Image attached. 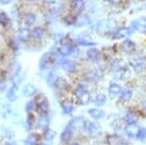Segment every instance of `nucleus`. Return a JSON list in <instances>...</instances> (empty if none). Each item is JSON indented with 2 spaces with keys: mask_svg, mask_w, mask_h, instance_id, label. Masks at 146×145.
Wrapping results in <instances>:
<instances>
[{
  "mask_svg": "<svg viewBox=\"0 0 146 145\" xmlns=\"http://www.w3.org/2000/svg\"><path fill=\"white\" fill-rule=\"evenodd\" d=\"M35 107L40 114H47L49 111V103L45 95L40 93L35 97Z\"/></svg>",
  "mask_w": 146,
  "mask_h": 145,
  "instance_id": "f257e3e1",
  "label": "nucleus"
},
{
  "mask_svg": "<svg viewBox=\"0 0 146 145\" xmlns=\"http://www.w3.org/2000/svg\"><path fill=\"white\" fill-rule=\"evenodd\" d=\"M131 26L133 30H136L140 33H146V17H141L133 21L131 23Z\"/></svg>",
  "mask_w": 146,
  "mask_h": 145,
  "instance_id": "f03ea898",
  "label": "nucleus"
},
{
  "mask_svg": "<svg viewBox=\"0 0 146 145\" xmlns=\"http://www.w3.org/2000/svg\"><path fill=\"white\" fill-rule=\"evenodd\" d=\"M85 130H86L87 134L92 137H96L100 134V128L98 125H96L94 122H87L85 126Z\"/></svg>",
  "mask_w": 146,
  "mask_h": 145,
  "instance_id": "7ed1b4c3",
  "label": "nucleus"
},
{
  "mask_svg": "<svg viewBox=\"0 0 146 145\" xmlns=\"http://www.w3.org/2000/svg\"><path fill=\"white\" fill-rule=\"evenodd\" d=\"M133 29L129 28V27H122V28L118 29L117 31H115L112 38L115 39V40H121V39L128 38L129 35L133 33Z\"/></svg>",
  "mask_w": 146,
  "mask_h": 145,
  "instance_id": "20e7f679",
  "label": "nucleus"
},
{
  "mask_svg": "<svg viewBox=\"0 0 146 145\" xmlns=\"http://www.w3.org/2000/svg\"><path fill=\"white\" fill-rule=\"evenodd\" d=\"M58 64H60L62 69L65 72H68V73H72V72H74L76 70V65H75V64L72 60H68V58H60Z\"/></svg>",
  "mask_w": 146,
  "mask_h": 145,
  "instance_id": "39448f33",
  "label": "nucleus"
},
{
  "mask_svg": "<svg viewBox=\"0 0 146 145\" xmlns=\"http://www.w3.org/2000/svg\"><path fill=\"white\" fill-rule=\"evenodd\" d=\"M86 119L84 117H75L73 118L71 121L69 122V128H73V130H79V128H85L86 126Z\"/></svg>",
  "mask_w": 146,
  "mask_h": 145,
  "instance_id": "423d86ee",
  "label": "nucleus"
},
{
  "mask_svg": "<svg viewBox=\"0 0 146 145\" xmlns=\"http://www.w3.org/2000/svg\"><path fill=\"white\" fill-rule=\"evenodd\" d=\"M74 49V46H73L71 41H66L65 43L62 44L58 48V53L62 56V57H67V56H70Z\"/></svg>",
  "mask_w": 146,
  "mask_h": 145,
  "instance_id": "0eeeda50",
  "label": "nucleus"
},
{
  "mask_svg": "<svg viewBox=\"0 0 146 145\" xmlns=\"http://www.w3.org/2000/svg\"><path fill=\"white\" fill-rule=\"evenodd\" d=\"M133 68L137 73H140V72L146 70V58H140L135 60L133 62Z\"/></svg>",
  "mask_w": 146,
  "mask_h": 145,
  "instance_id": "6e6552de",
  "label": "nucleus"
},
{
  "mask_svg": "<svg viewBox=\"0 0 146 145\" xmlns=\"http://www.w3.org/2000/svg\"><path fill=\"white\" fill-rule=\"evenodd\" d=\"M87 57H88V58L91 62H96L100 60V52L96 48L92 47V48L88 49V51H87Z\"/></svg>",
  "mask_w": 146,
  "mask_h": 145,
  "instance_id": "1a4fd4ad",
  "label": "nucleus"
},
{
  "mask_svg": "<svg viewBox=\"0 0 146 145\" xmlns=\"http://www.w3.org/2000/svg\"><path fill=\"white\" fill-rule=\"evenodd\" d=\"M122 92V89L120 87V85L116 83H112L110 84L109 88H108V93H109V97L111 99H114L117 95H119Z\"/></svg>",
  "mask_w": 146,
  "mask_h": 145,
  "instance_id": "9d476101",
  "label": "nucleus"
},
{
  "mask_svg": "<svg viewBox=\"0 0 146 145\" xmlns=\"http://www.w3.org/2000/svg\"><path fill=\"white\" fill-rule=\"evenodd\" d=\"M122 49L124 52L131 54L135 51V44L133 43V41H131V39H126L122 43Z\"/></svg>",
  "mask_w": 146,
  "mask_h": 145,
  "instance_id": "9b49d317",
  "label": "nucleus"
},
{
  "mask_svg": "<svg viewBox=\"0 0 146 145\" xmlns=\"http://www.w3.org/2000/svg\"><path fill=\"white\" fill-rule=\"evenodd\" d=\"M30 34H31V31H30L27 27H23V28H21L20 31H19L18 38L20 41L25 42V41H27L28 38H29Z\"/></svg>",
  "mask_w": 146,
  "mask_h": 145,
  "instance_id": "f8f14e48",
  "label": "nucleus"
},
{
  "mask_svg": "<svg viewBox=\"0 0 146 145\" xmlns=\"http://www.w3.org/2000/svg\"><path fill=\"white\" fill-rule=\"evenodd\" d=\"M35 93H36V88L32 84H27L23 88V95L25 97H32V95H35Z\"/></svg>",
  "mask_w": 146,
  "mask_h": 145,
  "instance_id": "ddd939ff",
  "label": "nucleus"
},
{
  "mask_svg": "<svg viewBox=\"0 0 146 145\" xmlns=\"http://www.w3.org/2000/svg\"><path fill=\"white\" fill-rule=\"evenodd\" d=\"M49 126V117L47 116V114H42L40 116V118L37 121V127L42 128V130H45L48 128Z\"/></svg>",
  "mask_w": 146,
  "mask_h": 145,
  "instance_id": "4468645a",
  "label": "nucleus"
},
{
  "mask_svg": "<svg viewBox=\"0 0 146 145\" xmlns=\"http://www.w3.org/2000/svg\"><path fill=\"white\" fill-rule=\"evenodd\" d=\"M88 112L91 115V117H93L95 120H100V119H102L105 115L104 112L98 108H91Z\"/></svg>",
  "mask_w": 146,
  "mask_h": 145,
  "instance_id": "2eb2a0df",
  "label": "nucleus"
},
{
  "mask_svg": "<svg viewBox=\"0 0 146 145\" xmlns=\"http://www.w3.org/2000/svg\"><path fill=\"white\" fill-rule=\"evenodd\" d=\"M91 20L88 16L84 15V16H80L79 18H77V21L75 23V26L76 27H82V26H86L90 23Z\"/></svg>",
  "mask_w": 146,
  "mask_h": 145,
  "instance_id": "dca6fc26",
  "label": "nucleus"
},
{
  "mask_svg": "<svg viewBox=\"0 0 146 145\" xmlns=\"http://www.w3.org/2000/svg\"><path fill=\"white\" fill-rule=\"evenodd\" d=\"M131 97H133V91L131 89H125V90H122L120 93V100L123 102H127L131 99Z\"/></svg>",
  "mask_w": 146,
  "mask_h": 145,
  "instance_id": "f3484780",
  "label": "nucleus"
},
{
  "mask_svg": "<svg viewBox=\"0 0 146 145\" xmlns=\"http://www.w3.org/2000/svg\"><path fill=\"white\" fill-rule=\"evenodd\" d=\"M138 130H139V128H138V127L135 124H129L126 128V134H128L129 137H135L136 136V134H137Z\"/></svg>",
  "mask_w": 146,
  "mask_h": 145,
  "instance_id": "a211bd4d",
  "label": "nucleus"
},
{
  "mask_svg": "<svg viewBox=\"0 0 146 145\" xmlns=\"http://www.w3.org/2000/svg\"><path fill=\"white\" fill-rule=\"evenodd\" d=\"M85 8V2L84 0H77V1L73 2L72 10L75 14H80Z\"/></svg>",
  "mask_w": 146,
  "mask_h": 145,
  "instance_id": "6ab92c4d",
  "label": "nucleus"
},
{
  "mask_svg": "<svg viewBox=\"0 0 146 145\" xmlns=\"http://www.w3.org/2000/svg\"><path fill=\"white\" fill-rule=\"evenodd\" d=\"M58 76H56L55 72H53V71H51L46 78L47 84H48L50 87H55V86L56 85V82H58Z\"/></svg>",
  "mask_w": 146,
  "mask_h": 145,
  "instance_id": "aec40b11",
  "label": "nucleus"
},
{
  "mask_svg": "<svg viewBox=\"0 0 146 145\" xmlns=\"http://www.w3.org/2000/svg\"><path fill=\"white\" fill-rule=\"evenodd\" d=\"M52 60V54H49V53H46L43 55V57L41 58L40 60V62H39V66L40 68H45V67L48 65V64Z\"/></svg>",
  "mask_w": 146,
  "mask_h": 145,
  "instance_id": "412c9836",
  "label": "nucleus"
},
{
  "mask_svg": "<svg viewBox=\"0 0 146 145\" xmlns=\"http://www.w3.org/2000/svg\"><path fill=\"white\" fill-rule=\"evenodd\" d=\"M62 108L64 114H71L74 111V106L69 101H67V100L62 102Z\"/></svg>",
  "mask_w": 146,
  "mask_h": 145,
  "instance_id": "4be33fe9",
  "label": "nucleus"
},
{
  "mask_svg": "<svg viewBox=\"0 0 146 145\" xmlns=\"http://www.w3.org/2000/svg\"><path fill=\"white\" fill-rule=\"evenodd\" d=\"M77 100H78V103L85 105L87 103H89L91 100V95L89 93V92H86L85 93H83L82 95H80L79 97H77Z\"/></svg>",
  "mask_w": 146,
  "mask_h": 145,
  "instance_id": "5701e85b",
  "label": "nucleus"
},
{
  "mask_svg": "<svg viewBox=\"0 0 146 145\" xmlns=\"http://www.w3.org/2000/svg\"><path fill=\"white\" fill-rule=\"evenodd\" d=\"M126 122L128 125H129V124H136V122H137V115L135 112H128L126 115Z\"/></svg>",
  "mask_w": 146,
  "mask_h": 145,
  "instance_id": "b1692460",
  "label": "nucleus"
},
{
  "mask_svg": "<svg viewBox=\"0 0 146 145\" xmlns=\"http://www.w3.org/2000/svg\"><path fill=\"white\" fill-rule=\"evenodd\" d=\"M106 102V95H103V93H100L96 97V99H95V104L98 107H100L102 105L105 104Z\"/></svg>",
  "mask_w": 146,
  "mask_h": 145,
  "instance_id": "393cba45",
  "label": "nucleus"
},
{
  "mask_svg": "<svg viewBox=\"0 0 146 145\" xmlns=\"http://www.w3.org/2000/svg\"><path fill=\"white\" fill-rule=\"evenodd\" d=\"M35 21H36V15L33 13H28L25 15V23L27 25H32L33 23H35Z\"/></svg>",
  "mask_w": 146,
  "mask_h": 145,
  "instance_id": "a878e982",
  "label": "nucleus"
},
{
  "mask_svg": "<svg viewBox=\"0 0 146 145\" xmlns=\"http://www.w3.org/2000/svg\"><path fill=\"white\" fill-rule=\"evenodd\" d=\"M43 32H44V30L42 27L36 26L31 30V36L33 37L34 39H40L43 36Z\"/></svg>",
  "mask_w": 146,
  "mask_h": 145,
  "instance_id": "bb28decb",
  "label": "nucleus"
},
{
  "mask_svg": "<svg viewBox=\"0 0 146 145\" xmlns=\"http://www.w3.org/2000/svg\"><path fill=\"white\" fill-rule=\"evenodd\" d=\"M77 43H78L80 46H83V47H94V46H96L95 42H93L92 40H89V39H86V38H79L78 40H77Z\"/></svg>",
  "mask_w": 146,
  "mask_h": 145,
  "instance_id": "cd10ccee",
  "label": "nucleus"
},
{
  "mask_svg": "<svg viewBox=\"0 0 146 145\" xmlns=\"http://www.w3.org/2000/svg\"><path fill=\"white\" fill-rule=\"evenodd\" d=\"M18 89V83L14 84V86H12V88L10 90L8 91V93H7V97H8L10 100H14L16 99V91H17Z\"/></svg>",
  "mask_w": 146,
  "mask_h": 145,
  "instance_id": "c85d7f7f",
  "label": "nucleus"
},
{
  "mask_svg": "<svg viewBox=\"0 0 146 145\" xmlns=\"http://www.w3.org/2000/svg\"><path fill=\"white\" fill-rule=\"evenodd\" d=\"M101 76H102V74H101L100 69H94L89 74V77H90L89 79H91V80H98V79L101 78Z\"/></svg>",
  "mask_w": 146,
  "mask_h": 145,
  "instance_id": "c756f323",
  "label": "nucleus"
},
{
  "mask_svg": "<svg viewBox=\"0 0 146 145\" xmlns=\"http://www.w3.org/2000/svg\"><path fill=\"white\" fill-rule=\"evenodd\" d=\"M71 136H72V132L69 128H66L60 134V139H62V141H68V140L71 138Z\"/></svg>",
  "mask_w": 146,
  "mask_h": 145,
  "instance_id": "7c9ffc66",
  "label": "nucleus"
},
{
  "mask_svg": "<svg viewBox=\"0 0 146 145\" xmlns=\"http://www.w3.org/2000/svg\"><path fill=\"white\" fill-rule=\"evenodd\" d=\"M38 135L37 134H30L29 136L27 137V140H25V142H27V145H36L37 142H38Z\"/></svg>",
  "mask_w": 146,
  "mask_h": 145,
  "instance_id": "2f4dec72",
  "label": "nucleus"
},
{
  "mask_svg": "<svg viewBox=\"0 0 146 145\" xmlns=\"http://www.w3.org/2000/svg\"><path fill=\"white\" fill-rule=\"evenodd\" d=\"M76 21H77V17L75 15H73V14H71V15H68L64 18V23H65V24H67V25L75 24Z\"/></svg>",
  "mask_w": 146,
  "mask_h": 145,
  "instance_id": "473e14b6",
  "label": "nucleus"
},
{
  "mask_svg": "<svg viewBox=\"0 0 146 145\" xmlns=\"http://www.w3.org/2000/svg\"><path fill=\"white\" fill-rule=\"evenodd\" d=\"M136 138L139 140H144L146 138V128H140L136 134Z\"/></svg>",
  "mask_w": 146,
  "mask_h": 145,
  "instance_id": "72a5a7b5",
  "label": "nucleus"
},
{
  "mask_svg": "<svg viewBox=\"0 0 146 145\" xmlns=\"http://www.w3.org/2000/svg\"><path fill=\"white\" fill-rule=\"evenodd\" d=\"M86 92H88V90H87L86 88L84 87V86H81L80 85L78 88L75 90V97H79L80 95H82L83 93H85Z\"/></svg>",
  "mask_w": 146,
  "mask_h": 145,
  "instance_id": "f704fd0d",
  "label": "nucleus"
},
{
  "mask_svg": "<svg viewBox=\"0 0 146 145\" xmlns=\"http://www.w3.org/2000/svg\"><path fill=\"white\" fill-rule=\"evenodd\" d=\"M9 23V18L5 13H0V24L6 25Z\"/></svg>",
  "mask_w": 146,
  "mask_h": 145,
  "instance_id": "c9c22d12",
  "label": "nucleus"
},
{
  "mask_svg": "<svg viewBox=\"0 0 146 145\" xmlns=\"http://www.w3.org/2000/svg\"><path fill=\"white\" fill-rule=\"evenodd\" d=\"M55 135H56V134H55V132L54 130H47V132H45V135H44V137H45V139L46 140H52L55 137Z\"/></svg>",
  "mask_w": 146,
  "mask_h": 145,
  "instance_id": "e433bc0d",
  "label": "nucleus"
},
{
  "mask_svg": "<svg viewBox=\"0 0 146 145\" xmlns=\"http://www.w3.org/2000/svg\"><path fill=\"white\" fill-rule=\"evenodd\" d=\"M12 69H13V70H12V72H13V75L14 76L18 75V74L20 73V71H21V65L19 64L18 62H16V64H14Z\"/></svg>",
  "mask_w": 146,
  "mask_h": 145,
  "instance_id": "4c0bfd02",
  "label": "nucleus"
},
{
  "mask_svg": "<svg viewBox=\"0 0 146 145\" xmlns=\"http://www.w3.org/2000/svg\"><path fill=\"white\" fill-rule=\"evenodd\" d=\"M34 106H35L34 101H28L27 103L25 104V111L29 113V112H31L34 109Z\"/></svg>",
  "mask_w": 146,
  "mask_h": 145,
  "instance_id": "58836bf2",
  "label": "nucleus"
},
{
  "mask_svg": "<svg viewBox=\"0 0 146 145\" xmlns=\"http://www.w3.org/2000/svg\"><path fill=\"white\" fill-rule=\"evenodd\" d=\"M33 123H34L33 116H32V115H29V116H28V118H27V124H28V126H29V128H31V127H32Z\"/></svg>",
  "mask_w": 146,
  "mask_h": 145,
  "instance_id": "ea45409f",
  "label": "nucleus"
},
{
  "mask_svg": "<svg viewBox=\"0 0 146 145\" xmlns=\"http://www.w3.org/2000/svg\"><path fill=\"white\" fill-rule=\"evenodd\" d=\"M70 56H72L73 58H78L79 57V50L77 48H75L74 47V49H73V51H72V53H71V55Z\"/></svg>",
  "mask_w": 146,
  "mask_h": 145,
  "instance_id": "a19ab883",
  "label": "nucleus"
},
{
  "mask_svg": "<svg viewBox=\"0 0 146 145\" xmlns=\"http://www.w3.org/2000/svg\"><path fill=\"white\" fill-rule=\"evenodd\" d=\"M11 1H12V0H1V2L4 4V5H7V4L11 3Z\"/></svg>",
  "mask_w": 146,
  "mask_h": 145,
  "instance_id": "79ce46f5",
  "label": "nucleus"
},
{
  "mask_svg": "<svg viewBox=\"0 0 146 145\" xmlns=\"http://www.w3.org/2000/svg\"><path fill=\"white\" fill-rule=\"evenodd\" d=\"M120 1H121V0H108V2H110V3H112V4L119 3Z\"/></svg>",
  "mask_w": 146,
  "mask_h": 145,
  "instance_id": "37998d69",
  "label": "nucleus"
},
{
  "mask_svg": "<svg viewBox=\"0 0 146 145\" xmlns=\"http://www.w3.org/2000/svg\"><path fill=\"white\" fill-rule=\"evenodd\" d=\"M45 3H47V4H51V3H54L55 2V0H43Z\"/></svg>",
  "mask_w": 146,
  "mask_h": 145,
  "instance_id": "c03bdc74",
  "label": "nucleus"
},
{
  "mask_svg": "<svg viewBox=\"0 0 146 145\" xmlns=\"http://www.w3.org/2000/svg\"><path fill=\"white\" fill-rule=\"evenodd\" d=\"M69 145H79L78 143H77V142H72L71 144H69Z\"/></svg>",
  "mask_w": 146,
  "mask_h": 145,
  "instance_id": "a18cd8bd",
  "label": "nucleus"
},
{
  "mask_svg": "<svg viewBox=\"0 0 146 145\" xmlns=\"http://www.w3.org/2000/svg\"><path fill=\"white\" fill-rule=\"evenodd\" d=\"M118 145H126V144H125V143H123V142L121 141V142H120V143H119Z\"/></svg>",
  "mask_w": 146,
  "mask_h": 145,
  "instance_id": "49530a36",
  "label": "nucleus"
},
{
  "mask_svg": "<svg viewBox=\"0 0 146 145\" xmlns=\"http://www.w3.org/2000/svg\"><path fill=\"white\" fill-rule=\"evenodd\" d=\"M28 1H30V2H33V1H36V0H28Z\"/></svg>",
  "mask_w": 146,
  "mask_h": 145,
  "instance_id": "de8ad7c7",
  "label": "nucleus"
},
{
  "mask_svg": "<svg viewBox=\"0 0 146 145\" xmlns=\"http://www.w3.org/2000/svg\"><path fill=\"white\" fill-rule=\"evenodd\" d=\"M72 2H75V1H77V0H71Z\"/></svg>",
  "mask_w": 146,
  "mask_h": 145,
  "instance_id": "09e8293b",
  "label": "nucleus"
},
{
  "mask_svg": "<svg viewBox=\"0 0 146 145\" xmlns=\"http://www.w3.org/2000/svg\"><path fill=\"white\" fill-rule=\"evenodd\" d=\"M139 1H144V0H139Z\"/></svg>",
  "mask_w": 146,
  "mask_h": 145,
  "instance_id": "8fccbe9b",
  "label": "nucleus"
},
{
  "mask_svg": "<svg viewBox=\"0 0 146 145\" xmlns=\"http://www.w3.org/2000/svg\"><path fill=\"white\" fill-rule=\"evenodd\" d=\"M40 145H46V144H40Z\"/></svg>",
  "mask_w": 146,
  "mask_h": 145,
  "instance_id": "3c124183",
  "label": "nucleus"
}]
</instances>
